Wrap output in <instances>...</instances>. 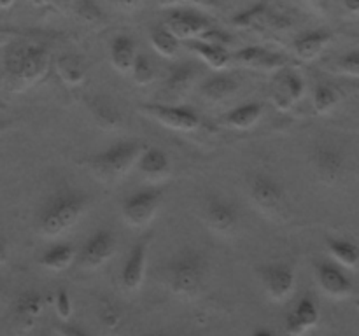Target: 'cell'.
<instances>
[{"label":"cell","mask_w":359,"mask_h":336,"mask_svg":"<svg viewBox=\"0 0 359 336\" xmlns=\"http://www.w3.org/2000/svg\"><path fill=\"white\" fill-rule=\"evenodd\" d=\"M312 168L316 175L325 182H335L346 170V154L337 144L318 142L311 149Z\"/></svg>","instance_id":"30bf717a"},{"label":"cell","mask_w":359,"mask_h":336,"mask_svg":"<svg viewBox=\"0 0 359 336\" xmlns=\"http://www.w3.org/2000/svg\"><path fill=\"white\" fill-rule=\"evenodd\" d=\"M316 276L323 293L332 298H347L353 293L354 286L351 276L344 272V266L339 262L323 261L316 266Z\"/></svg>","instance_id":"5bb4252c"},{"label":"cell","mask_w":359,"mask_h":336,"mask_svg":"<svg viewBox=\"0 0 359 336\" xmlns=\"http://www.w3.org/2000/svg\"><path fill=\"white\" fill-rule=\"evenodd\" d=\"M238 86H241V80L235 76H231V74H217V76L209 77V79L200 84V94L207 102L217 104V102L226 100L231 94L237 93Z\"/></svg>","instance_id":"cb8c5ba5"},{"label":"cell","mask_w":359,"mask_h":336,"mask_svg":"<svg viewBox=\"0 0 359 336\" xmlns=\"http://www.w3.org/2000/svg\"><path fill=\"white\" fill-rule=\"evenodd\" d=\"M165 27L179 38V41H193L200 38L205 31L214 28L212 21L203 14L195 13V10H174L167 18Z\"/></svg>","instance_id":"4fadbf2b"},{"label":"cell","mask_w":359,"mask_h":336,"mask_svg":"<svg viewBox=\"0 0 359 336\" xmlns=\"http://www.w3.org/2000/svg\"><path fill=\"white\" fill-rule=\"evenodd\" d=\"M7 261V244L0 238V265Z\"/></svg>","instance_id":"ab89813d"},{"label":"cell","mask_w":359,"mask_h":336,"mask_svg":"<svg viewBox=\"0 0 359 336\" xmlns=\"http://www.w3.org/2000/svg\"><path fill=\"white\" fill-rule=\"evenodd\" d=\"M44 310V300L37 290H27L14 303V318L21 328L28 329L35 324Z\"/></svg>","instance_id":"d4e9b609"},{"label":"cell","mask_w":359,"mask_h":336,"mask_svg":"<svg viewBox=\"0 0 359 336\" xmlns=\"http://www.w3.org/2000/svg\"><path fill=\"white\" fill-rule=\"evenodd\" d=\"M2 294H4V284L0 282V300H2Z\"/></svg>","instance_id":"7dc6e473"},{"label":"cell","mask_w":359,"mask_h":336,"mask_svg":"<svg viewBox=\"0 0 359 336\" xmlns=\"http://www.w3.org/2000/svg\"><path fill=\"white\" fill-rule=\"evenodd\" d=\"M76 259L77 251L72 244H69V241H56V244H53L51 247H48L42 252L41 258H39V262L46 270H51V272H63Z\"/></svg>","instance_id":"484cf974"},{"label":"cell","mask_w":359,"mask_h":336,"mask_svg":"<svg viewBox=\"0 0 359 336\" xmlns=\"http://www.w3.org/2000/svg\"><path fill=\"white\" fill-rule=\"evenodd\" d=\"M116 248H118L116 234L109 230H97L88 237L81 251L77 252V262L81 268H98L114 255Z\"/></svg>","instance_id":"9c48e42d"},{"label":"cell","mask_w":359,"mask_h":336,"mask_svg":"<svg viewBox=\"0 0 359 336\" xmlns=\"http://www.w3.org/2000/svg\"><path fill=\"white\" fill-rule=\"evenodd\" d=\"M139 111L174 132H195L202 126V115L195 108L186 107V105L142 104Z\"/></svg>","instance_id":"8992f818"},{"label":"cell","mask_w":359,"mask_h":336,"mask_svg":"<svg viewBox=\"0 0 359 336\" xmlns=\"http://www.w3.org/2000/svg\"><path fill=\"white\" fill-rule=\"evenodd\" d=\"M98 318H100L102 326H105L107 329H116L121 324V310L111 301H105L98 308Z\"/></svg>","instance_id":"836d02e7"},{"label":"cell","mask_w":359,"mask_h":336,"mask_svg":"<svg viewBox=\"0 0 359 336\" xmlns=\"http://www.w3.org/2000/svg\"><path fill=\"white\" fill-rule=\"evenodd\" d=\"M305 94L304 77L297 70L284 66L277 70L270 84V98L273 100L277 108L290 111L297 102H300Z\"/></svg>","instance_id":"ba28073f"},{"label":"cell","mask_w":359,"mask_h":336,"mask_svg":"<svg viewBox=\"0 0 359 336\" xmlns=\"http://www.w3.org/2000/svg\"><path fill=\"white\" fill-rule=\"evenodd\" d=\"M284 336H297V335H293V332H287L286 331V335H284Z\"/></svg>","instance_id":"c3c4849f"},{"label":"cell","mask_w":359,"mask_h":336,"mask_svg":"<svg viewBox=\"0 0 359 336\" xmlns=\"http://www.w3.org/2000/svg\"><path fill=\"white\" fill-rule=\"evenodd\" d=\"M146 147L135 139L119 140L107 149L100 150L90 160V168L102 181H118L130 172V168L139 161Z\"/></svg>","instance_id":"277c9868"},{"label":"cell","mask_w":359,"mask_h":336,"mask_svg":"<svg viewBox=\"0 0 359 336\" xmlns=\"http://www.w3.org/2000/svg\"><path fill=\"white\" fill-rule=\"evenodd\" d=\"M130 76L133 77V80H135L139 86H147V84L153 83V80L156 79V69H154L149 56L139 52L135 58V63H133V69Z\"/></svg>","instance_id":"d6a6232c"},{"label":"cell","mask_w":359,"mask_h":336,"mask_svg":"<svg viewBox=\"0 0 359 336\" xmlns=\"http://www.w3.org/2000/svg\"><path fill=\"white\" fill-rule=\"evenodd\" d=\"M55 308H56V314L58 317L62 318L63 322H67L72 315V300H70V294L69 290L60 287L55 294Z\"/></svg>","instance_id":"d590c367"},{"label":"cell","mask_w":359,"mask_h":336,"mask_svg":"<svg viewBox=\"0 0 359 336\" xmlns=\"http://www.w3.org/2000/svg\"><path fill=\"white\" fill-rule=\"evenodd\" d=\"M231 62L256 72H277L287 66V58L283 52H273L262 46H248L231 55Z\"/></svg>","instance_id":"7c38bea8"},{"label":"cell","mask_w":359,"mask_h":336,"mask_svg":"<svg viewBox=\"0 0 359 336\" xmlns=\"http://www.w3.org/2000/svg\"><path fill=\"white\" fill-rule=\"evenodd\" d=\"M356 91H358V94H359V84H356Z\"/></svg>","instance_id":"f907efd6"},{"label":"cell","mask_w":359,"mask_h":336,"mask_svg":"<svg viewBox=\"0 0 359 336\" xmlns=\"http://www.w3.org/2000/svg\"><path fill=\"white\" fill-rule=\"evenodd\" d=\"M340 93L330 84H318L312 94V105H314L316 114L326 115L339 105Z\"/></svg>","instance_id":"1f68e13d"},{"label":"cell","mask_w":359,"mask_h":336,"mask_svg":"<svg viewBox=\"0 0 359 336\" xmlns=\"http://www.w3.org/2000/svg\"><path fill=\"white\" fill-rule=\"evenodd\" d=\"M259 276H262L266 294L276 301L286 300L293 293L294 284H297V273H294L293 266H290L287 262L263 265L259 270Z\"/></svg>","instance_id":"8fae6325"},{"label":"cell","mask_w":359,"mask_h":336,"mask_svg":"<svg viewBox=\"0 0 359 336\" xmlns=\"http://www.w3.org/2000/svg\"><path fill=\"white\" fill-rule=\"evenodd\" d=\"M9 38H11L9 34H6V31H0V48H2V46L6 44V42L9 41Z\"/></svg>","instance_id":"ee69618b"},{"label":"cell","mask_w":359,"mask_h":336,"mask_svg":"<svg viewBox=\"0 0 359 336\" xmlns=\"http://www.w3.org/2000/svg\"><path fill=\"white\" fill-rule=\"evenodd\" d=\"M326 248L330 255L335 259L344 268H358L359 265V247L349 238L328 237L326 238Z\"/></svg>","instance_id":"83f0119b"},{"label":"cell","mask_w":359,"mask_h":336,"mask_svg":"<svg viewBox=\"0 0 359 336\" xmlns=\"http://www.w3.org/2000/svg\"><path fill=\"white\" fill-rule=\"evenodd\" d=\"M233 23L242 28H251V30H265V28H284L287 27V21L280 18L279 14L272 13L265 4H256L251 9L242 10L241 14L233 18Z\"/></svg>","instance_id":"e0dca14e"},{"label":"cell","mask_w":359,"mask_h":336,"mask_svg":"<svg viewBox=\"0 0 359 336\" xmlns=\"http://www.w3.org/2000/svg\"><path fill=\"white\" fill-rule=\"evenodd\" d=\"M88 198L76 189H60L49 196L37 214V227L42 237L58 238L72 230L84 216Z\"/></svg>","instance_id":"6da1fadb"},{"label":"cell","mask_w":359,"mask_h":336,"mask_svg":"<svg viewBox=\"0 0 359 336\" xmlns=\"http://www.w3.org/2000/svg\"><path fill=\"white\" fill-rule=\"evenodd\" d=\"M13 2H14V0H0V6H2V7H9Z\"/></svg>","instance_id":"bcb514c9"},{"label":"cell","mask_w":359,"mask_h":336,"mask_svg":"<svg viewBox=\"0 0 359 336\" xmlns=\"http://www.w3.org/2000/svg\"><path fill=\"white\" fill-rule=\"evenodd\" d=\"M55 70L65 86H81L86 80V66L76 55H62L56 58Z\"/></svg>","instance_id":"f1b7e54d"},{"label":"cell","mask_w":359,"mask_h":336,"mask_svg":"<svg viewBox=\"0 0 359 336\" xmlns=\"http://www.w3.org/2000/svg\"><path fill=\"white\" fill-rule=\"evenodd\" d=\"M337 70H339L340 74H344V76L356 77V79H359V49L346 52V55L337 62Z\"/></svg>","instance_id":"e575fe53"},{"label":"cell","mask_w":359,"mask_h":336,"mask_svg":"<svg viewBox=\"0 0 359 336\" xmlns=\"http://www.w3.org/2000/svg\"><path fill=\"white\" fill-rule=\"evenodd\" d=\"M116 4H118L119 7H123V9H133V7L139 6L142 0H114Z\"/></svg>","instance_id":"74e56055"},{"label":"cell","mask_w":359,"mask_h":336,"mask_svg":"<svg viewBox=\"0 0 359 336\" xmlns=\"http://www.w3.org/2000/svg\"><path fill=\"white\" fill-rule=\"evenodd\" d=\"M34 4H37V6H46V4L53 2V0H32Z\"/></svg>","instance_id":"f6af8a7d"},{"label":"cell","mask_w":359,"mask_h":336,"mask_svg":"<svg viewBox=\"0 0 359 336\" xmlns=\"http://www.w3.org/2000/svg\"><path fill=\"white\" fill-rule=\"evenodd\" d=\"M251 336H276V332H273V331H270V329L259 328V329H256V331L252 332Z\"/></svg>","instance_id":"60d3db41"},{"label":"cell","mask_w":359,"mask_h":336,"mask_svg":"<svg viewBox=\"0 0 359 336\" xmlns=\"http://www.w3.org/2000/svg\"><path fill=\"white\" fill-rule=\"evenodd\" d=\"M42 336H48V335H42Z\"/></svg>","instance_id":"816d5d0a"},{"label":"cell","mask_w":359,"mask_h":336,"mask_svg":"<svg viewBox=\"0 0 359 336\" xmlns=\"http://www.w3.org/2000/svg\"><path fill=\"white\" fill-rule=\"evenodd\" d=\"M196 79V70L191 63H181V65H174L168 70L167 77V90L172 94H184L186 91L191 88V84Z\"/></svg>","instance_id":"f546056e"},{"label":"cell","mask_w":359,"mask_h":336,"mask_svg":"<svg viewBox=\"0 0 359 336\" xmlns=\"http://www.w3.org/2000/svg\"><path fill=\"white\" fill-rule=\"evenodd\" d=\"M49 52L44 46L21 44L11 51L6 70L13 91H25L42 80L49 69Z\"/></svg>","instance_id":"7a4b0ae2"},{"label":"cell","mask_w":359,"mask_h":336,"mask_svg":"<svg viewBox=\"0 0 359 336\" xmlns=\"http://www.w3.org/2000/svg\"><path fill=\"white\" fill-rule=\"evenodd\" d=\"M189 2H196V4H202V6H216L219 0H189Z\"/></svg>","instance_id":"7bdbcfd3"},{"label":"cell","mask_w":359,"mask_h":336,"mask_svg":"<svg viewBox=\"0 0 359 336\" xmlns=\"http://www.w3.org/2000/svg\"><path fill=\"white\" fill-rule=\"evenodd\" d=\"M137 164H139L140 174L151 182H160L167 178L172 168L170 158L160 147H146L140 154Z\"/></svg>","instance_id":"d6986e66"},{"label":"cell","mask_w":359,"mask_h":336,"mask_svg":"<svg viewBox=\"0 0 359 336\" xmlns=\"http://www.w3.org/2000/svg\"><path fill=\"white\" fill-rule=\"evenodd\" d=\"M249 195L252 203L262 212L277 216L286 205V191L276 177L269 174H255L249 182Z\"/></svg>","instance_id":"52a82bcc"},{"label":"cell","mask_w":359,"mask_h":336,"mask_svg":"<svg viewBox=\"0 0 359 336\" xmlns=\"http://www.w3.org/2000/svg\"><path fill=\"white\" fill-rule=\"evenodd\" d=\"M207 276V259L198 248L186 247L172 255L167 266V280L172 293L191 298L200 293Z\"/></svg>","instance_id":"3957f363"},{"label":"cell","mask_w":359,"mask_h":336,"mask_svg":"<svg viewBox=\"0 0 359 336\" xmlns=\"http://www.w3.org/2000/svg\"><path fill=\"white\" fill-rule=\"evenodd\" d=\"M2 128H4V122L0 121V132H2Z\"/></svg>","instance_id":"681fc988"},{"label":"cell","mask_w":359,"mask_h":336,"mask_svg":"<svg viewBox=\"0 0 359 336\" xmlns=\"http://www.w3.org/2000/svg\"><path fill=\"white\" fill-rule=\"evenodd\" d=\"M309 2H311L314 7H319V9H325L326 4H328V0H309Z\"/></svg>","instance_id":"b9f144b4"},{"label":"cell","mask_w":359,"mask_h":336,"mask_svg":"<svg viewBox=\"0 0 359 336\" xmlns=\"http://www.w3.org/2000/svg\"><path fill=\"white\" fill-rule=\"evenodd\" d=\"M186 48L191 52H195L202 62H205L210 69L214 70H224L230 66L231 55L223 44H214V42L200 41V38H193V41L184 42Z\"/></svg>","instance_id":"44dd1931"},{"label":"cell","mask_w":359,"mask_h":336,"mask_svg":"<svg viewBox=\"0 0 359 336\" xmlns=\"http://www.w3.org/2000/svg\"><path fill=\"white\" fill-rule=\"evenodd\" d=\"M151 44L156 49L158 55H161L163 58H174L181 48V41L167 27L154 28L153 34H151Z\"/></svg>","instance_id":"4dcf8cb0"},{"label":"cell","mask_w":359,"mask_h":336,"mask_svg":"<svg viewBox=\"0 0 359 336\" xmlns=\"http://www.w3.org/2000/svg\"><path fill=\"white\" fill-rule=\"evenodd\" d=\"M344 6L349 13L359 14V0H344Z\"/></svg>","instance_id":"f35d334b"},{"label":"cell","mask_w":359,"mask_h":336,"mask_svg":"<svg viewBox=\"0 0 359 336\" xmlns=\"http://www.w3.org/2000/svg\"><path fill=\"white\" fill-rule=\"evenodd\" d=\"M147 245H149V240L146 237L135 241L130 248L128 258L121 268V284L126 290H137L142 286L144 275H146Z\"/></svg>","instance_id":"9a60e30c"},{"label":"cell","mask_w":359,"mask_h":336,"mask_svg":"<svg viewBox=\"0 0 359 336\" xmlns=\"http://www.w3.org/2000/svg\"><path fill=\"white\" fill-rule=\"evenodd\" d=\"M262 115H263L262 102H248V104H242V105H237V107L230 108V111L223 115V122L226 128L245 132V130L255 128L256 122L262 119Z\"/></svg>","instance_id":"603a6c76"},{"label":"cell","mask_w":359,"mask_h":336,"mask_svg":"<svg viewBox=\"0 0 359 336\" xmlns=\"http://www.w3.org/2000/svg\"><path fill=\"white\" fill-rule=\"evenodd\" d=\"M161 200H163V189L158 188V186H151V188H142L130 192L123 200V219L130 227H135V230L146 227L156 217Z\"/></svg>","instance_id":"5b68a950"},{"label":"cell","mask_w":359,"mask_h":336,"mask_svg":"<svg viewBox=\"0 0 359 336\" xmlns=\"http://www.w3.org/2000/svg\"><path fill=\"white\" fill-rule=\"evenodd\" d=\"M135 42L128 35H118L111 42V63L119 74H132L133 63L137 58Z\"/></svg>","instance_id":"4316f807"},{"label":"cell","mask_w":359,"mask_h":336,"mask_svg":"<svg viewBox=\"0 0 359 336\" xmlns=\"http://www.w3.org/2000/svg\"><path fill=\"white\" fill-rule=\"evenodd\" d=\"M205 219L217 233H230L238 224V209L230 200L210 196L205 205Z\"/></svg>","instance_id":"2e32d148"},{"label":"cell","mask_w":359,"mask_h":336,"mask_svg":"<svg viewBox=\"0 0 359 336\" xmlns=\"http://www.w3.org/2000/svg\"><path fill=\"white\" fill-rule=\"evenodd\" d=\"M319 321V310L312 296H302L293 310L287 314L286 331L302 336L305 331L314 328Z\"/></svg>","instance_id":"ac0fdd59"},{"label":"cell","mask_w":359,"mask_h":336,"mask_svg":"<svg viewBox=\"0 0 359 336\" xmlns=\"http://www.w3.org/2000/svg\"><path fill=\"white\" fill-rule=\"evenodd\" d=\"M88 111L93 115V119L97 121V125L100 128L105 130H116L121 126L123 115L119 112L118 105L111 100L109 97H104V94H95V97H90L86 102Z\"/></svg>","instance_id":"7402d4cb"},{"label":"cell","mask_w":359,"mask_h":336,"mask_svg":"<svg viewBox=\"0 0 359 336\" xmlns=\"http://www.w3.org/2000/svg\"><path fill=\"white\" fill-rule=\"evenodd\" d=\"M332 41V34L326 30H312L298 35L293 42V51L302 62H314L321 56L326 46Z\"/></svg>","instance_id":"ffe728a7"},{"label":"cell","mask_w":359,"mask_h":336,"mask_svg":"<svg viewBox=\"0 0 359 336\" xmlns=\"http://www.w3.org/2000/svg\"><path fill=\"white\" fill-rule=\"evenodd\" d=\"M58 329L62 332V336H90L83 328H79L76 324H70V322H63Z\"/></svg>","instance_id":"8d00e7d4"}]
</instances>
